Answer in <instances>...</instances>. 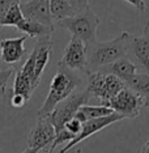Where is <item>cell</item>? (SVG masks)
Here are the masks:
<instances>
[{
    "mask_svg": "<svg viewBox=\"0 0 149 153\" xmlns=\"http://www.w3.org/2000/svg\"><path fill=\"white\" fill-rule=\"evenodd\" d=\"M132 36L122 32L118 37L109 42H96L86 47V71L94 72L111 64L120 58H126L128 45Z\"/></svg>",
    "mask_w": 149,
    "mask_h": 153,
    "instance_id": "6da1fadb",
    "label": "cell"
},
{
    "mask_svg": "<svg viewBox=\"0 0 149 153\" xmlns=\"http://www.w3.org/2000/svg\"><path fill=\"white\" fill-rule=\"evenodd\" d=\"M80 84H81V79L79 76H76L73 71L58 64V71L50 82L48 94L46 100H44L43 105L38 110L37 117L47 118L53 113V110L56 107L58 103H60L62 101L68 98Z\"/></svg>",
    "mask_w": 149,
    "mask_h": 153,
    "instance_id": "7a4b0ae2",
    "label": "cell"
},
{
    "mask_svg": "<svg viewBox=\"0 0 149 153\" xmlns=\"http://www.w3.org/2000/svg\"><path fill=\"white\" fill-rule=\"evenodd\" d=\"M99 22H101L99 17L88 7L85 11L59 21L58 25L71 32L72 37L81 39L88 47L97 41V27Z\"/></svg>",
    "mask_w": 149,
    "mask_h": 153,
    "instance_id": "3957f363",
    "label": "cell"
},
{
    "mask_svg": "<svg viewBox=\"0 0 149 153\" xmlns=\"http://www.w3.org/2000/svg\"><path fill=\"white\" fill-rule=\"evenodd\" d=\"M88 77V85H86V92L92 97L99 100L101 105H105L110 100H113L122 89L126 88V84L115 77L114 75L105 74L101 71L94 72H86Z\"/></svg>",
    "mask_w": 149,
    "mask_h": 153,
    "instance_id": "277c9868",
    "label": "cell"
},
{
    "mask_svg": "<svg viewBox=\"0 0 149 153\" xmlns=\"http://www.w3.org/2000/svg\"><path fill=\"white\" fill-rule=\"evenodd\" d=\"M90 97L92 96L86 90H84V92L72 93L68 98L58 103L56 107L53 110V113L47 117L55 128V134L64 130L65 123L75 117V114L77 113V110L82 105H86V102L90 100Z\"/></svg>",
    "mask_w": 149,
    "mask_h": 153,
    "instance_id": "5b68a950",
    "label": "cell"
},
{
    "mask_svg": "<svg viewBox=\"0 0 149 153\" xmlns=\"http://www.w3.org/2000/svg\"><path fill=\"white\" fill-rule=\"evenodd\" d=\"M144 102L145 100L143 97L139 96L137 93L132 92L126 86L113 100L106 102L103 106L110 107L114 113L122 115L124 119H127V118L133 119V118L140 115L141 109L144 107Z\"/></svg>",
    "mask_w": 149,
    "mask_h": 153,
    "instance_id": "8992f818",
    "label": "cell"
},
{
    "mask_svg": "<svg viewBox=\"0 0 149 153\" xmlns=\"http://www.w3.org/2000/svg\"><path fill=\"white\" fill-rule=\"evenodd\" d=\"M123 119L124 118L122 115H119V114H116V113H113L111 115H107V117H103V118H98V119H92V120L85 122V123H82V128H81L80 134L76 135L71 141L67 143V144L60 149V152L59 153H67L68 151H71L73 147H76L77 144H80L82 140H85V139L93 136V135L97 134L98 131H101V130H103V128L111 126V124L116 123V122H119V120H123Z\"/></svg>",
    "mask_w": 149,
    "mask_h": 153,
    "instance_id": "52a82bcc",
    "label": "cell"
},
{
    "mask_svg": "<svg viewBox=\"0 0 149 153\" xmlns=\"http://www.w3.org/2000/svg\"><path fill=\"white\" fill-rule=\"evenodd\" d=\"M58 64L71 71H86V46L81 39L72 37L64 48L62 60Z\"/></svg>",
    "mask_w": 149,
    "mask_h": 153,
    "instance_id": "ba28073f",
    "label": "cell"
},
{
    "mask_svg": "<svg viewBox=\"0 0 149 153\" xmlns=\"http://www.w3.org/2000/svg\"><path fill=\"white\" fill-rule=\"evenodd\" d=\"M55 135V128L48 118H38L27 136V148L37 149L38 152L43 151L53 144Z\"/></svg>",
    "mask_w": 149,
    "mask_h": 153,
    "instance_id": "9c48e42d",
    "label": "cell"
},
{
    "mask_svg": "<svg viewBox=\"0 0 149 153\" xmlns=\"http://www.w3.org/2000/svg\"><path fill=\"white\" fill-rule=\"evenodd\" d=\"M20 8H21L24 19L50 27H55L48 0H27L25 3H20Z\"/></svg>",
    "mask_w": 149,
    "mask_h": 153,
    "instance_id": "30bf717a",
    "label": "cell"
},
{
    "mask_svg": "<svg viewBox=\"0 0 149 153\" xmlns=\"http://www.w3.org/2000/svg\"><path fill=\"white\" fill-rule=\"evenodd\" d=\"M51 48H53V41L51 36L37 38V42L33 47V51L30 54L34 58V82L38 86L44 72V68L50 62Z\"/></svg>",
    "mask_w": 149,
    "mask_h": 153,
    "instance_id": "8fae6325",
    "label": "cell"
},
{
    "mask_svg": "<svg viewBox=\"0 0 149 153\" xmlns=\"http://www.w3.org/2000/svg\"><path fill=\"white\" fill-rule=\"evenodd\" d=\"M27 37L5 38L0 41V60L5 64H16L26 54L25 42Z\"/></svg>",
    "mask_w": 149,
    "mask_h": 153,
    "instance_id": "7c38bea8",
    "label": "cell"
},
{
    "mask_svg": "<svg viewBox=\"0 0 149 153\" xmlns=\"http://www.w3.org/2000/svg\"><path fill=\"white\" fill-rule=\"evenodd\" d=\"M128 53L135 59L136 67H141L149 75V38L145 36L132 37L128 45Z\"/></svg>",
    "mask_w": 149,
    "mask_h": 153,
    "instance_id": "4fadbf2b",
    "label": "cell"
},
{
    "mask_svg": "<svg viewBox=\"0 0 149 153\" xmlns=\"http://www.w3.org/2000/svg\"><path fill=\"white\" fill-rule=\"evenodd\" d=\"M136 69H137L136 64H135L131 59H128L126 56V58H120V59H118V60L113 62L111 64H109V65H106V67L101 68L99 71L105 72V74L114 75L115 77L122 80L124 84H126L128 80L136 74Z\"/></svg>",
    "mask_w": 149,
    "mask_h": 153,
    "instance_id": "5bb4252c",
    "label": "cell"
},
{
    "mask_svg": "<svg viewBox=\"0 0 149 153\" xmlns=\"http://www.w3.org/2000/svg\"><path fill=\"white\" fill-rule=\"evenodd\" d=\"M114 111L107 106L99 105V106H92V105H82L77 113L75 114V118L80 120L81 123H85L92 119H98V118H103L107 115H111Z\"/></svg>",
    "mask_w": 149,
    "mask_h": 153,
    "instance_id": "9a60e30c",
    "label": "cell"
},
{
    "mask_svg": "<svg viewBox=\"0 0 149 153\" xmlns=\"http://www.w3.org/2000/svg\"><path fill=\"white\" fill-rule=\"evenodd\" d=\"M17 30L22 32L26 37H32V38H41V37H46V36H51L55 32V27H50L42 24H38L30 20L24 19L19 25L16 26Z\"/></svg>",
    "mask_w": 149,
    "mask_h": 153,
    "instance_id": "2e32d148",
    "label": "cell"
},
{
    "mask_svg": "<svg viewBox=\"0 0 149 153\" xmlns=\"http://www.w3.org/2000/svg\"><path fill=\"white\" fill-rule=\"evenodd\" d=\"M126 86L131 89L132 92L137 93L144 100L149 98V75L148 74H135L128 81L126 82Z\"/></svg>",
    "mask_w": 149,
    "mask_h": 153,
    "instance_id": "e0dca14e",
    "label": "cell"
},
{
    "mask_svg": "<svg viewBox=\"0 0 149 153\" xmlns=\"http://www.w3.org/2000/svg\"><path fill=\"white\" fill-rule=\"evenodd\" d=\"M48 4H50V12L54 21L59 22L67 17H72L76 15L73 8L67 0H48Z\"/></svg>",
    "mask_w": 149,
    "mask_h": 153,
    "instance_id": "ac0fdd59",
    "label": "cell"
},
{
    "mask_svg": "<svg viewBox=\"0 0 149 153\" xmlns=\"http://www.w3.org/2000/svg\"><path fill=\"white\" fill-rule=\"evenodd\" d=\"M33 92H34V88H33L32 82L24 77V76H21L19 72H16L15 82H13V93L15 94H21L29 101L32 98Z\"/></svg>",
    "mask_w": 149,
    "mask_h": 153,
    "instance_id": "d6986e66",
    "label": "cell"
},
{
    "mask_svg": "<svg viewBox=\"0 0 149 153\" xmlns=\"http://www.w3.org/2000/svg\"><path fill=\"white\" fill-rule=\"evenodd\" d=\"M24 20L21 8H20V3L17 4H13L11 8L7 11L4 19L1 20V24H0V27H4V26H13L16 27Z\"/></svg>",
    "mask_w": 149,
    "mask_h": 153,
    "instance_id": "ffe728a7",
    "label": "cell"
},
{
    "mask_svg": "<svg viewBox=\"0 0 149 153\" xmlns=\"http://www.w3.org/2000/svg\"><path fill=\"white\" fill-rule=\"evenodd\" d=\"M81 128H82V123L80 120H77L76 118L73 117L71 120H68L67 123H65V126H64V130L65 131H68L69 134H72V135H79L80 134V131H81Z\"/></svg>",
    "mask_w": 149,
    "mask_h": 153,
    "instance_id": "44dd1931",
    "label": "cell"
},
{
    "mask_svg": "<svg viewBox=\"0 0 149 153\" xmlns=\"http://www.w3.org/2000/svg\"><path fill=\"white\" fill-rule=\"evenodd\" d=\"M17 3H21V0H0V24H1V20L4 19L7 11L13 5L17 4ZM1 29V27H0Z\"/></svg>",
    "mask_w": 149,
    "mask_h": 153,
    "instance_id": "7402d4cb",
    "label": "cell"
},
{
    "mask_svg": "<svg viewBox=\"0 0 149 153\" xmlns=\"http://www.w3.org/2000/svg\"><path fill=\"white\" fill-rule=\"evenodd\" d=\"M67 1L73 8L75 13H80L89 7V0H67Z\"/></svg>",
    "mask_w": 149,
    "mask_h": 153,
    "instance_id": "603a6c76",
    "label": "cell"
},
{
    "mask_svg": "<svg viewBox=\"0 0 149 153\" xmlns=\"http://www.w3.org/2000/svg\"><path fill=\"white\" fill-rule=\"evenodd\" d=\"M15 74V68L8 69H0V88H5L9 77Z\"/></svg>",
    "mask_w": 149,
    "mask_h": 153,
    "instance_id": "cb8c5ba5",
    "label": "cell"
},
{
    "mask_svg": "<svg viewBox=\"0 0 149 153\" xmlns=\"http://www.w3.org/2000/svg\"><path fill=\"white\" fill-rule=\"evenodd\" d=\"M26 102H27V100H26L24 96H21V94H15V93H12V97H11V105H12V107H16V109H21V107L25 106Z\"/></svg>",
    "mask_w": 149,
    "mask_h": 153,
    "instance_id": "d4e9b609",
    "label": "cell"
},
{
    "mask_svg": "<svg viewBox=\"0 0 149 153\" xmlns=\"http://www.w3.org/2000/svg\"><path fill=\"white\" fill-rule=\"evenodd\" d=\"M122 1H126V3H128V4L133 5L135 8L140 12H144L145 9H147V4H145L144 0H122Z\"/></svg>",
    "mask_w": 149,
    "mask_h": 153,
    "instance_id": "484cf974",
    "label": "cell"
},
{
    "mask_svg": "<svg viewBox=\"0 0 149 153\" xmlns=\"http://www.w3.org/2000/svg\"><path fill=\"white\" fill-rule=\"evenodd\" d=\"M140 153H149V139L145 141V144L143 145V148H141Z\"/></svg>",
    "mask_w": 149,
    "mask_h": 153,
    "instance_id": "4316f807",
    "label": "cell"
},
{
    "mask_svg": "<svg viewBox=\"0 0 149 153\" xmlns=\"http://www.w3.org/2000/svg\"><path fill=\"white\" fill-rule=\"evenodd\" d=\"M143 36H145L147 38H149V21L145 24L144 26V30H143Z\"/></svg>",
    "mask_w": 149,
    "mask_h": 153,
    "instance_id": "83f0119b",
    "label": "cell"
},
{
    "mask_svg": "<svg viewBox=\"0 0 149 153\" xmlns=\"http://www.w3.org/2000/svg\"><path fill=\"white\" fill-rule=\"evenodd\" d=\"M22 153H38L37 149H30V148H26L25 151H24Z\"/></svg>",
    "mask_w": 149,
    "mask_h": 153,
    "instance_id": "f1b7e54d",
    "label": "cell"
},
{
    "mask_svg": "<svg viewBox=\"0 0 149 153\" xmlns=\"http://www.w3.org/2000/svg\"><path fill=\"white\" fill-rule=\"evenodd\" d=\"M5 94V88H0V98Z\"/></svg>",
    "mask_w": 149,
    "mask_h": 153,
    "instance_id": "f546056e",
    "label": "cell"
},
{
    "mask_svg": "<svg viewBox=\"0 0 149 153\" xmlns=\"http://www.w3.org/2000/svg\"><path fill=\"white\" fill-rule=\"evenodd\" d=\"M144 107H147V109H149V98H148V100H145V102H144Z\"/></svg>",
    "mask_w": 149,
    "mask_h": 153,
    "instance_id": "4dcf8cb0",
    "label": "cell"
}]
</instances>
